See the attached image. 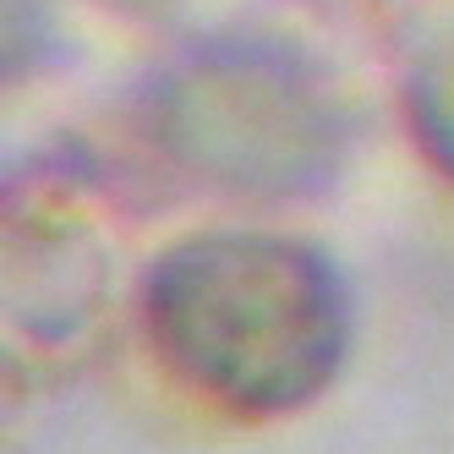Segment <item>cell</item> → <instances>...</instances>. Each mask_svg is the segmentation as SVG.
Segmentation results:
<instances>
[{
  "instance_id": "obj_1",
  "label": "cell",
  "mask_w": 454,
  "mask_h": 454,
  "mask_svg": "<svg viewBox=\"0 0 454 454\" xmlns=\"http://www.w3.org/2000/svg\"><path fill=\"white\" fill-rule=\"evenodd\" d=\"M153 329L203 388L252 411H279L329 378L340 301L329 269L301 247L224 236L159 269Z\"/></svg>"
}]
</instances>
